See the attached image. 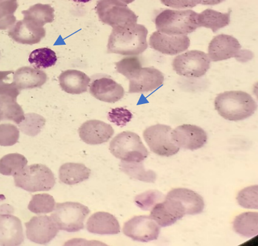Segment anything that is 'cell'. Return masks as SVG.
Masks as SVG:
<instances>
[{
  "label": "cell",
  "instance_id": "obj_1",
  "mask_svg": "<svg viewBox=\"0 0 258 246\" xmlns=\"http://www.w3.org/2000/svg\"><path fill=\"white\" fill-rule=\"evenodd\" d=\"M147 35L148 30L141 24L113 28L107 44V52L124 56L140 55L148 47Z\"/></svg>",
  "mask_w": 258,
  "mask_h": 246
},
{
  "label": "cell",
  "instance_id": "obj_2",
  "mask_svg": "<svg viewBox=\"0 0 258 246\" xmlns=\"http://www.w3.org/2000/svg\"><path fill=\"white\" fill-rule=\"evenodd\" d=\"M215 110L227 120H245L257 109L256 102L248 93L242 91H229L218 95L215 100Z\"/></svg>",
  "mask_w": 258,
  "mask_h": 246
},
{
  "label": "cell",
  "instance_id": "obj_3",
  "mask_svg": "<svg viewBox=\"0 0 258 246\" xmlns=\"http://www.w3.org/2000/svg\"><path fill=\"white\" fill-rule=\"evenodd\" d=\"M198 13L188 10H166L156 17L158 32L168 35H186L194 32L199 25Z\"/></svg>",
  "mask_w": 258,
  "mask_h": 246
},
{
  "label": "cell",
  "instance_id": "obj_4",
  "mask_svg": "<svg viewBox=\"0 0 258 246\" xmlns=\"http://www.w3.org/2000/svg\"><path fill=\"white\" fill-rule=\"evenodd\" d=\"M17 187L30 192L48 191L55 185V178L51 170L43 164L25 167L14 175Z\"/></svg>",
  "mask_w": 258,
  "mask_h": 246
},
{
  "label": "cell",
  "instance_id": "obj_5",
  "mask_svg": "<svg viewBox=\"0 0 258 246\" xmlns=\"http://www.w3.org/2000/svg\"><path fill=\"white\" fill-rule=\"evenodd\" d=\"M109 150L117 159L126 162H141L146 159L149 152L137 134L124 131L110 141Z\"/></svg>",
  "mask_w": 258,
  "mask_h": 246
},
{
  "label": "cell",
  "instance_id": "obj_6",
  "mask_svg": "<svg viewBox=\"0 0 258 246\" xmlns=\"http://www.w3.org/2000/svg\"><path fill=\"white\" fill-rule=\"evenodd\" d=\"M95 9L100 21L112 28L137 24L138 16L120 0H98Z\"/></svg>",
  "mask_w": 258,
  "mask_h": 246
},
{
  "label": "cell",
  "instance_id": "obj_7",
  "mask_svg": "<svg viewBox=\"0 0 258 246\" xmlns=\"http://www.w3.org/2000/svg\"><path fill=\"white\" fill-rule=\"evenodd\" d=\"M51 215L59 230L77 232L84 228L85 220L90 211L87 206L76 202L57 203Z\"/></svg>",
  "mask_w": 258,
  "mask_h": 246
},
{
  "label": "cell",
  "instance_id": "obj_8",
  "mask_svg": "<svg viewBox=\"0 0 258 246\" xmlns=\"http://www.w3.org/2000/svg\"><path fill=\"white\" fill-rule=\"evenodd\" d=\"M211 66V60L203 51L190 50L178 55L172 62V67L178 75L186 77H203Z\"/></svg>",
  "mask_w": 258,
  "mask_h": 246
},
{
  "label": "cell",
  "instance_id": "obj_9",
  "mask_svg": "<svg viewBox=\"0 0 258 246\" xmlns=\"http://www.w3.org/2000/svg\"><path fill=\"white\" fill-rule=\"evenodd\" d=\"M172 132L171 127L158 124L147 128L143 136L151 151L161 156L170 157L180 149L173 140Z\"/></svg>",
  "mask_w": 258,
  "mask_h": 246
},
{
  "label": "cell",
  "instance_id": "obj_10",
  "mask_svg": "<svg viewBox=\"0 0 258 246\" xmlns=\"http://www.w3.org/2000/svg\"><path fill=\"white\" fill-rule=\"evenodd\" d=\"M123 232L135 241L147 242L158 239L160 227L151 217L139 216L124 223Z\"/></svg>",
  "mask_w": 258,
  "mask_h": 246
},
{
  "label": "cell",
  "instance_id": "obj_11",
  "mask_svg": "<svg viewBox=\"0 0 258 246\" xmlns=\"http://www.w3.org/2000/svg\"><path fill=\"white\" fill-rule=\"evenodd\" d=\"M27 238L39 244H45L54 238L59 229L52 217L39 216L32 217L25 223Z\"/></svg>",
  "mask_w": 258,
  "mask_h": 246
},
{
  "label": "cell",
  "instance_id": "obj_12",
  "mask_svg": "<svg viewBox=\"0 0 258 246\" xmlns=\"http://www.w3.org/2000/svg\"><path fill=\"white\" fill-rule=\"evenodd\" d=\"M241 45L236 38L228 35H218L210 42L208 56L214 62L240 57Z\"/></svg>",
  "mask_w": 258,
  "mask_h": 246
},
{
  "label": "cell",
  "instance_id": "obj_13",
  "mask_svg": "<svg viewBox=\"0 0 258 246\" xmlns=\"http://www.w3.org/2000/svg\"><path fill=\"white\" fill-rule=\"evenodd\" d=\"M173 140L179 148L197 150L202 148L208 141V135L199 126L183 124L172 130Z\"/></svg>",
  "mask_w": 258,
  "mask_h": 246
},
{
  "label": "cell",
  "instance_id": "obj_14",
  "mask_svg": "<svg viewBox=\"0 0 258 246\" xmlns=\"http://www.w3.org/2000/svg\"><path fill=\"white\" fill-rule=\"evenodd\" d=\"M152 49L164 55H175L188 49L190 40L186 35H168L155 32L149 39Z\"/></svg>",
  "mask_w": 258,
  "mask_h": 246
},
{
  "label": "cell",
  "instance_id": "obj_15",
  "mask_svg": "<svg viewBox=\"0 0 258 246\" xmlns=\"http://www.w3.org/2000/svg\"><path fill=\"white\" fill-rule=\"evenodd\" d=\"M129 80L130 93H147L162 86L164 77L163 73L155 67H142Z\"/></svg>",
  "mask_w": 258,
  "mask_h": 246
},
{
  "label": "cell",
  "instance_id": "obj_16",
  "mask_svg": "<svg viewBox=\"0 0 258 246\" xmlns=\"http://www.w3.org/2000/svg\"><path fill=\"white\" fill-rule=\"evenodd\" d=\"M78 131L81 139L89 145L107 142L114 134L111 125L96 120L87 121L82 124Z\"/></svg>",
  "mask_w": 258,
  "mask_h": 246
},
{
  "label": "cell",
  "instance_id": "obj_17",
  "mask_svg": "<svg viewBox=\"0 0 258 246\" xmlns=\"http://www.w3.org/2000/svg\"><path fill=\"white\" fill-rule=\"evenodd\" d=\"M90 93L96 100L107 103H115L124 95L123 87L113 79L107 77L93 81L90 84Z\"/></svg>",
  "mask_w": 258,
  "mask_h": 246
},
{
  "label": "cell",
  "instance_id": "obj_18",
  "mask_svg": "<svg viewBox=\"0 0 258 246\" xmlns=\"http://www.w3.org/2000/svg\"><path fill=\"white\" fill-rule=\"evenodd\" d=\"M185 216V214L178 203L168 197L163 202L156 204L150 213V217L162 227L174 224Z\"/></svg>",
  "mask_w": 258,
  "mask_h": 246
},
{
  "label": "cell",
  "instance_id": "obj_19",
  "mask_svg": "<svg viewBox=\"0 0 258 246\" xmlns=\"http://www.w3.org/2000/svg\"><path fill=\"white\" fill-rule=\"evenodd\" d=\"M24 240L21 220L11 214H0V245H19Z\"/></svg>",
  "mask_w": 258,
  "mask_h": 246
},
{
  "label": "cell",
  "instance_id": "obj_20",
  "mask_svg": "<svg viewBox=\"0 0 258 246\" xmlns=\"http://www.w3.org/2000/svg\"><path fill=\"white\" fill-rule=\"evenodd\" d=\"M8 35L18 43L34 45L39 43L45 36V30L28 20L17 22L8 32Z\"/></svg>",
  "mask_w": 258,
  "mask_h": 246
},
{
  "label": "cell",
  "instance_id": "obj_21",
  "mask_svg": "<svg viewBox=\"0 0 258 246\" xmlns=\"http://www.w3.org/2000/svg\"><path fill=\"white\" fill-rule=\"evenodd\" d=\"M167 197L177 202L185 215H195L202 213L204 202L200 195L190 189L178 188L170 191Z\"/></svg>",
  "mask_w": 258,
  "mask_h": 246
},
{
  "label": "cell",
  "instance_id": "obj_22",
  "mask_svg": "<svg viewBox=\"0 0 258 246\" xmlns=\"http://www.w3.org/2000/svg\"><path fill=\"white\" fill-rule=\"evenodd\" d=\"M87 229L91 233L101 234H117L120 232V226L118 220L112 214L106 212H98L88 219Z\"/></svg>",
  "mask_w": 258,
  "mask_h": 246
},
{
  "label": "cell",
  "instance_id": "obj_23",
  "mask_svg": "<svg viewBox=\"0 0 258 246\" xmlns=\"http://www.w3.org/2000/svg\"><path fill=\"white\" fill-rule=\"evenodd\" d=\"M58 80L61 89L72 95L86 92L91 81L86 73L75 69L65 70L59 75Z\"/></svg>",
  "mask_w": 258,
  "mask_h": 246
},
{
  "label": "cell",
  "instance_id": "obj_24",
  "mask_svg": "<svg viewBox=\"0 0 258 246\" xmlns=\"http://www.w3.org/2000/svg\"><path fill=\"white\" fill-rule=\"evenodd\" d=\"M14 82L21 91L41 87L47 81V76L43 70L25 66L18 69L14 73Z\"/></svg>",
  "mask_w": 258,
  "mask_h": 246
},
{
  "label": "cell",
  "instance_id": "obj_25",
  "mask_svg": "<svg viewBox=\"0 0 258 246\" xmlns=\"http://www.w3.org/2000/svg\"><path fill=\"white\" fill-rule=\"evenodd\" d=\"M91 171L83 163H66L59 169V180L68 185H76L89 179Z\"/></svg>",
  "mask_w": 258,
  "mask_h": 246
},
{
  "label": "cell",
  "instance_id": "obj_26",
  "mask_svg": "<svg viewBox=\"0 0 258 246\" xmlns=\"http://www.w3.org/2000/svg\"><path fill=\"white\" fill-rule=\"evenodd\" d=\"M230 12L222 13L211 9L198 14V22L199 27L212 30L214 33L230 24Z\"/></svg>",
  "mask_w": 258,
  "mask_h": 246
},
{
  "label": "cell",
  "instance_id": "obj_27",
  "mask_svg": "<svg viewBox=\"0 0 258 246\" xmlns=\"http://www.w3.org/2000/svg\"><path fill=\"white\" fill-rule=\"evenodd\" d=\"M16 100L10 96H0V121H11L19 124L25 120L24 110Z\"/></svg>",
  "mask_w": 258,
  "mask_h": 246
},
{
  "label": "cell",
  "instance_id": "obj_28",
  "mask_svg": "<svg viewBox=\"0 0 258 246\" xmlns=\"http://www.w3.org/2000/svg\"><path fill=\"white\" fill-rule=\"evenodd\" d=\"M24 19L33 22L39 27H43L54 20V9L49 5L36 4L27 10L23 11Z\"/></svg>",
  "mask_w": 258,
  "mask_h": 246
},
{
  "label": "cell",
  "instance_id": "obj_29",
  "mask_svg": "<svg viewBox=\"0 0 258 246\" xmlns=\"http://www.w3.org/2000/svg\"><path fill=\"white\" fill-rule=\"evenodd\" d=\"M233 229L240 235L246 237L256 236L258 233V214L248 212L239 215L233 222Z\"/></svg>",
  "mask_w": 258,
  "mask_h": 246
},
{
  "label": "cell",
  "instance_id": "obj_30",
  "mask_svg": "<svg viewBox=\"0 0 258 246\" xmlns=\"http://www.w3.org/2000/svg\"><path fill=\"white\" fill-rule=\"evenodd\" d=\"M27 163L26 157L21 154L5 155L0 159V174L5 176H14L26 167Z\"/></svg>",
  "mask_w": 258,
  "mask_h": 246
},
{
  "label": "cell",
  "instance_id": "obj_31",
  "mask_svg": "<svg viewBox=\"0 0 258 246\" xmlns=\"http://www.w3.org/2000/svg\"><path fill=\"white\" fill-rule=\"evenodd\" d=\"M31 65L37 69H47L54 66L57 61L54 51L49 48H41L33 50L28 58Z\"/></svg>",
  "mask_w": 258,
  "mask_h": 246
},
{
  "label": "cell",
  "instance_id": "obj_32",
  "mask_svg": "<svg viewBox=\"0 0 258 246\" xmlns=\"http://www.w3.org/2000/svg\"><path fill=\"white\" fill-rule=\"evenodd\" d=\"M121 171L130 177L146 183H154L157 179V175L154 171H146L142 162H126L121 161Z\"/></svg>",
  "mask_w": 258,
  "mask_h": 246
},
{
  "label": "cell",
  "instance_id": "obj_33",
  "mask_svg": "<svg viewBox=\"0 0 258 246\" xmlns=\"http://www.w3.org/2000/svg\"><path fill=\"white\" fill-rule=\"evenodd\" d=\"M55 201L48 194H39L33 196L28 208L35 214H47L54 210Z\"/></svg>",
  "mask_w": 258,
  "mask_h": 246
},
{
  "label": "cell",
  "instance_id": "obj_34",
  "mask_svg": "<svg viewBox=\"0 0 258 246\" xmlns=\"http://www.w3.org/2000/svg\"><path fill=\"white\" fill-rule=\"evenodd\" d=\"M45 120L41 116L35 114L25 115V120L19 124L24 134L34 137L41 132L45 125Z\"/></svg>",
  "mask_w": 258,
  "mask_h": 246
},
{
  "label": "cell",
  "instance_id": "obj_35",
  "mask_svg": "<svg viewBox=\"0 0 258 246\" xmlns=\"http://www.w3.org/2000/svg\"><path fill=\"white\" fill-rule=\"evenodd\" d=\"M115 66L117 72L129 80L135 73L142 68V64L140 58L137 56H130L115 63Z\"/></svg>",
  "mask_w": 258,
  "mask_h": 246
},
{
  "label": "cell",
  "instance_id": "obj_36",
  "mask_svg": "<svg viewBox=\"0 0 258 246\" xmlns=\"http://www.w3.org/2000/svg\"><path fill=\"white\" fill-rule=\"evenodd\" d=\"M163 199V194L160 191H149L136 196L135 202L142 210L149 211Z\"/></svg>",
  "mask_w": 258,
  "mask_h": 246
},
{
  "label": "cell",
  "instance_id": "obj_37",
  "mask_svg": "<svg viewBox=\"0 0 258 246\" xmlns=\"http://www.w3.org/2000/svg\"><path fill=\"white\" fill-rule=\"evenodd\" d=\"M14 70L0 71V96H10L17 99L20 94V90L14 82Z\"/></svg>",
  "mask_w": 258,
  "mask_h": 246
},
{
  "label": "cell",
  "instance_id": "obj_38",
  "mask_svg": "<svg viewBox=\"0 0 258 246\" xmlns=\"http://www.w3.org/2000/svg\"><path fill=\"white\" fill-rule=\"evenodd\" d=\"M20 132L12 124H0V146H10L18 142Z\"/></svg>",
  "mask_w": 258,
  "mask_h": 246
},
{
  "label": "cell",
  "instance_id": "obj_39",
  "mask_svg": "<svg viewBox=\"0 0 258 246\" xmlns=\"http://www.w3.org/2000/svg\"><path fill=\"white\" fill-rule=\"evenodd\" d=\"M239 205L248 209H257V186H249L241 191L237 197Z\"/></svg>",
  "mask_w": 258,
  "mask_h": 246
},
{
  "label": "cell",
  "instance_id": "obj_40",
  "mask_svg": "<svg viewBox=\"0 0 258 246\" xmlns=\"http://www.w3.org/2000/svg\"><path fill=\"white\" fill-rule=\"evenodd\" d=\"M133 117L132 113L123 107L112 109L108 113V120L110 122L120 127L126 126L132 120Z\"/></svg>",
  "mask_w": 258,
  "mask_h": 246
},
{
  "label": "cell",
  "instance_id": "obj_41",
  "mask_svg": "<svg viewBox=\"0 0 258 246\" xmlns=\"http://www.w3.org/2000/svg\"><path fill=\"white\" fill-rule=\"evenodd\" d=\"M164 5L175 9H188L197 7L199 0H161Z\"/></svg>",
  "mask_w": 258,
  "mask_h": 246
},
{
  "label": "cell",
  "instance_id": "obj_42",
  "mask_svg": "<svg viewBox=\"0 0 258 246\" xmlns=\"http://www.w3.org/2000/svg\"><path fill=\"white\" fill-rule=\"evenodd\" d=\"M18 7L17 0H5L0 2V19L13 15Z\"/></svg>",
  "mask_w": 258,
  "mask_h": 246
},
{
  "label": "cell",
  "instance_id": "obj_43",
  "mask_svg": "<svg viewBox=\"0 0 258 246\" xmlns=\"http://www.w3.org/2000/svg\"><path fill=\"white\" fill-rule=\"evenodd\" d=\"M225 0H199L200 4L203 5H217L222 4Z\"/></svg>",
  "mask_w": 258,
  "mask_h": 246
},
{
  "label": "cell",
  "instance_id": "obj_44",
  "mask_svg": "<svg viewBox=\"0 0 258 246\" xmlns=\"http://www.w3.org/2000/svg\"><path fill=\"white\" fill-rule=\"evenodd\" d=\"M120 1L123 2L124 4L128 5L132 4L133 2H134L135 0H120Z\"/></svg>",
  "mask_w": 258,
  "mask_h": 246
},
{
  "label": "cell",
  "instance_id": "obj_45",
  "mask_svg": "<svg viewBox=\"0 0 258 246\" xmlns=\"http://www.w3.org/2000/svg\"><path fill=\"white\" fill-rule=\"evenodd\" d=\"M73 1L76 3H82V4H86V3L90 2L91 0H73Z\"/></svg>",
  "mask_w": 258,
  "mask_h": 246
},
{
  "label": "cell",
  "instance_id": "obj_46",
  "mask_svg": "<svg viewBox=\"0 0 258 246\" xmlns=\"http://www.w3.org/2000/svg\"><path fill=\"white\" fill-rule=\"evenodd\" d=\"M0 58H1V52H0Z\"/></svg>",
  "mask_w": 258,
  "mask_h": 246
},
{
  "label": "cell",
  "instance_id": "obj_47",
  "mask_svg": "<svg viewBox=\"0 0 258 246\" xmlns=\"http://www.w3.org/2000/svg\"><path fill=\"white\" fill-rule=\"evenodd\" d=\"M3 1H5V0H0V2H3Z\"/></svg>",
  "mask_w": 258,
  "mask_h": 246
}]
</instances>
